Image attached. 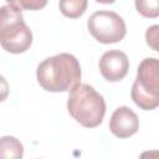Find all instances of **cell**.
<instances>
[{"mask_svg": "<svg viewBox=\"0 0 159 159\" xmlns=\"http://www.w3.org/2000/svg\"><path fill=\"white\" fill-rule=\"evenodd\" d=\"M39 84L47 92H66L81 81V66L71 53H58L45 58L36 71Z\"/></svg>", "mask_w": 159, "mask_h": 159, "instance_id": "obj_1", "label": "cell"}, {"mask_svg": "<svg viewBox=\"0 0 159 159\" xmlns=\"http://www.w3.org/2000/svg\"><path fill=\"white\" fill-rule=\"evenodd\" d=\"M67 109L82 127H98L106 113V102L101 93L87 83L76 84L68 96Z\"/></svg>", "mask_w": 159, "mask_h": 159, "instance_id": "obj_2", "label": "cell"}, {"mask_svg": "<svg viewBox=\"0 0 159 159\" xmlns=\"http://www.w3.org/2000/svg\"><path fill=\"white\" fill-rule=\"evenodd\" d=\"M32 43V32L21 9L7 1L0 7V45L10 53H22Z\"/></svg>", "mask_w": 159, "mask_h": 159, "instance_id": "obj_3", "label": "cell"}, {"mask_svg": "<svg viewBox=\"0 0 159 159\" xmlns=\"http://www.w3.org/2000/svg\"><path fill=\"white\" fill-rule=\"evenodd\" d=\"M133 102L144 111L155 109L159 104V61L154 57L144 58L137 71L132 86Z\"/></svg>", "mask_w": 159, "mask_h": 159, "instance_id": "obj_4", "label": "cell"}, {"mask_svg": "<svg viewBox=\"0 0 159 159\" xmlns=\"http://www.w3.org/2000/svg\"><path fill=\"white\" fill-rule=\"evenodd\" d=\"M87 27L89 34L102 43L119 42L127 32L124 20L117 12L109 10L93 12L87 21Z\"/></svg>", "mask_w": 159, "mask_h": 159, "instance_id": "obj_5", "label": "cell"}, {"mask_svg": "<svg viewBox=\"0 0 159 159\" xmlns=\"http://www.w3.org/2000/svg\"><path fill=\"white\" fill-rule=\"evenodd\" d=\"M129 70V60L127 55L119 50H109L104 52L99 60V71L104 80L118 82L123 80Z\"/></svg>", "mask_w": 159, "mask_h": 159, "instance_id": "obj_6", "label": "cell"}, {"mask_svg": "<svg viewBox=\"0 0 159 159\" xmlns=\"http://www.w3.org/2000/svg\"><path fill=\"white\" fill-rule=\"evenodd\" d=\"M139 128L138 116L125 106L118 107L109 120V130L118 138H128L137 133Z\"/></svg>", "mask_w": 159, "mask_h": 159, "instance_id": "obj_7", "label": "cell"}, {"mask_svg": "<svg viewBox=\"0 0 159 159\" xmlns=\"http://www.w3.org/2000/svg\"><path fill=\"white\" fill-rule=\"evenodd\" d=\"M24 147L19 139L11 135L0 138V159H22Z\"/></svg>", "mask_w": 159, "mask_h": 159, "instance_id": "obj_8", "label": "cell"}, {"mask_svg": "<svg viewBox=\"0 0 159 159\" xmlns=\"http://www.w3.org/2000/svg\"><path fill=\"white\" fill-rule=\"evenodd\" d=\"M87 7L86 0H62L60 1V10L61 12L70 19L80 17Z\"/></svg>", "mask_w": 159, "mask_h": 159, "instance_id": "obj_9", "label": "cell"}, {"mask_svg": "<svg viewBox=\"0 0 159 159\" xmlns=\"http://www.w3.org/2000/svg\"><path fill=\"white\" fill-rule=\"evenodd\" d=\"M158 6H159L158 0L135 1V7H137L138 12H140L145 17H157L159 15Z\"/></svg>", "mask_w": 159, "mask_h": 159, "instance_id": "obj_10", "label": "cell"}, {"mask_svg": "<svg viewBox=\"0 0 159 159\" xmlns=\"http://www.w3.org/2000/svg\"><path fill=\"white\" fill-rule=\"evenodd\" d=\"M19 9H27V10H37L46 5V1H29V0H20V1H10Z\"/></svg>", "mask_w": 159, "mask_h": 159, "instance_id": "obj_11", "label": "cell"}, {"mask_svg": "<svg viewBox=\"0 0 159 159\" xmlns=\"http://www.w3.org/2000/svg\"><path fill=\"white\" fill-rule=\"evenodd\" d=\"M158 29L159 26L158 25H154L152 27H149L145 32V39H147V43L154 50V51H158Z\"/></svg>", "mask_w": 159, "mask_h": 159, "instance_id": "obj_12", "label": "cell"}, {"mask_svg": "<svg viewBox=\"0 0 159 159\" xmlns=\"http://www.w3.org/2000/svg\"><path fill=\"white\" fill-rule=\"evenodd\" d=\"M9 96V83L7 81L0 75V102L5 101Z\"/></svg>", "mask_w": 159, "mask_h": 159, "instance_id": "obj_13", "label": "cell"}, {"mask_svg": "<svg viewBox=\"0 0 159 159\" xmlns=\"http://www.w3.org/2000/svg\"><path fill=\"white\" fill-rule=\"evenodd\" d=\"M139 159H159V152L158 150H147V152H143L140 154Z\"/></svg>", "mask_w": 159, "mask_h": 159, "instance_id": "obj_14", "label": "cell"}]
</instances>
